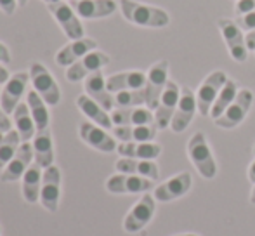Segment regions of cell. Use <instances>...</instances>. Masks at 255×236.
Here are the masks:
<instances>
[{
  "instance_id": "34",
  "label": "cell",
  "mask_w": 255,
  "mask_h": 236,
  "mask_svg": "<svg viewBox=\"0 0 255 236\" xmlns=\"http://www.w3.org/2000/svg\"><path fill=\"white\" fill-rule=\"evenodd\" d=\"M146 106V94L144 89L139 91H122L115 94V106L117 108H137V106Z\"/></svg>"
},
{
  "instance_id": "40",
  "label": "cell",
  "mask_w": 255,
  "mask_h": 236,
  "mask_svg": "<svg viewBox=\"0 0 255 236\" xmlns=\"http://www.w3.org/2000/svg\"><path fill=\"white\" fill-rule=\"evenodd\" d=\"M245 40H247V49H249V51H255V30L247 31Z\"/></svg>"
},
{
  "instance_id": "20",
  "label": "cell",
  "mask_w": 255,
  "mask_h": 236,
  "mask_svg": "<svg viewBox=\"0 0 255 236\" xmlns=\"http://www.w3.org/2000/svg\"><path fill=\"white\" fill-rule=\"evenodd\" d=\"M85 94L91 99H94L98 105H101L106 112H113L115 108V96L108 91L106 78H104L103 71H94L85 78Z\"/></svg>"
},
{
  "instance_id": "5",
  "label": "cell",
  "mask_w": 255,
  "mask_h": 236,
  "mask_svg": "<svg viewBox=\"0 0 255 236\" xmlns=\"http://www.w3.org/2000/svg\"><path fill=\"white\" fill-rule=\"evenodd\" d=\"M168 84V61L161 59L154 63L146 73V85H144V94H146V108L156 110L160 98L163 94L165 87Z\"/></svg>"
},
{
  "instance_id": "21",
  "label": "cell",
  "mask_w": 255,
  "mask_h": 236,
  "mask_svg": "<svg viewBox=\"0 0 255 236\" xmlns=\"http://www.w3.org/2000/svg\"><path fill=\"white\" fill-rule=\"evenodd\" d=\"M70 3L84 19H103L111 16L118 7L115 0H71Z\"/></svg>"
},
{
  "instance_id": "44",
  "label": "cell",
  "mask_w": 255,
  "mask_h": 236,
  "mask_svg": "<svg viewBox=\"0 0 255 236\" xmlns=\"http://www.w3.org/2000/svg\"><path fill=\"white\" fill-rule=\"evenodd\" d=\"M17 3H19L21 7H24V5L28 3V0H17Z\"/></svg>"
},
{
  "instance_id": "41",
  "label": "cell",
  "mask_w": 255,
  "mask_h": 236,
  "mask_svg": "<svg viewBox=\"0 0 255 236\" xmlns=\"http://www.w3.org/2000/svg\"><path fill=\"white\" fill-rule=\"evenodd\" d=\"M9 78H10V73L7 71V68L3 66L2 63H0V85H5Z\"/></svg>"
},
{
  "instance_id": "11",
  "label": "cell",
  "mask_w": 255,
  "mask_h": 236,
  "mask_svg": "<svg viewBox=\"0 0 255 236\" xmlns=\"http://www.w3.org/2000/svg\"><path fill=\"white\" fill-rule=\"evenodd\" d=\"M28 82H30V71H16L14 75H10L7 84L3 85L2 92H0V106L7 115H12L14 110L21 103Z\"/></svg>"
},
{
  "instance_id": "50",
  "label": "cell",
  "mask_w": 255,
  "mask_h": 236,
  "mask_svg": "<svg viewBox=\"0 0 255 236\" xmlns=\"http://www.w3.org/2000/svg\"><path fill=\"white\" fill-rule=\"evenodd\" d=\"M0 92H2V91H0Z\"/></svg>"
},
{
  "instance_id": "37",
  "label": "cell",
  "mask_w": 255,
  "mask_h": 236,
  "mask_svg": "<svg viewBox=\"0 0 255 236\" xmlns=\"http://www.w3.org/2000/svg\"><path fill=\"white\" fill-rule=\"evenodd\" d=\"M17 5H19L17 0H0V10L3 14H7V16H12L16 12Z\"/></svg>"
},
{
  "instance_id": "28",
  "label": "cell",
  "mask_w": 255,
  "mask_h": 236,
  "mask_svg": "<svg viewBox=\"0 0 255 236\" xmlns=\"http://www.w3.org/2000/svg\"><path fill=\"white\" fill-rule=\"evenodd\" d=\"M31 146H33L35 163H38L42 169H47V167L54 165V141L49 128L37 132Z\"/></svg>"
},
{
  "instance_id": "33",
  "label": "cell",
  "mask_w": 255,
  "mask_h": 236,
  "mask_svg": "<svg viewBox=\"0 0 255 236\" xmlns=\"http://www.w3.org/2000/svg\"><path fill=\"white\" fill-rule=\"evenodd\" d=\"M21 137L19 132L16 128L9 130L5 135H3V141L0 142V169H5V165L14 158V155L17 153L21 146Z\"/></svg>"
},
{
  "instance_id": "35",
  "label": "cell",
  "mask_w": 255,
  "mask_h": 236,
  "mask_svg": "<svg viewBox=\"0 0 255 236\" xmlns=\"http://www.w3.org/2000/svg\"><path fill=\"white\" fill-rule=\"evenodd\" d=\"M235 21L238 23V26L242 28V30H245V31L255 30V9L252 10V12L243 14V16H236Z\"/></svg>"
},
{
  "instance_id": "31",
  "label": "cell",
  "mask_w": 255,
  "mask_h": 236,
  "mask_svg": "<svg viewBox=\"0 0 255 236\" xmlns=\"http://www.w3.org/2000/svg\"><path fill=\"white\" fill-rule=\"evenodd\" d=\"M26 105L31 112L35 125H37V132L47 130L49 125H51V115H49L47 103L38 96L37 91H30L26 96Z\"/></svg>"
},
{
  "instance_id": "2",
  "label": "cell",
  "mask_w": 255,
  "mask_h": 236,
  "mask_svg": "<svg viewBox=\"0 0 255 236\" xmlns=\"http://www.w3.org/2000/svg\"><path fill=\"white\" fill-rule=\"evenodd\" d=\"M188 156L203 179H214L217 176V163L203 132H196L191 135L188 142Z\"/></svg>"
},
{
  "instance_id": "43",
  "label": "cell",
  "mask_w": 255,
  "mask_h": 236,
  "mask_svg": "<svg viewBox=\"0 0 255 236\" xmlns=\"http://www.w3.org/2000/svg\"><path fill=\"white\" fill-rule=\"evenodd\" d=\"M250 202L255 203V186H254V189H252V195H250Z\"/></svg>"
},
{
  "instance_id": "22",
  "label": "cell",
  "mask_w": 255,
  "mask_h": 236,
  "mask_svg": "<svg viewBox=\"0 0 255 236\" xmlns=\"http://www.w3.org/2000/svg\"><path fill=\"white\" fill-rule=\"evenodd\" d=\"M115 139L122 142H153L156 137L158 127L154 123L149 125H115Z\"/></svg>"
},
{
  "instance_id": "38",
  "label": "cell",
  "mask_w": 255,
  "mask_h": 236,
  "mask_svg": "<svg viewBox=\"0 0 255 236\" xmlns=\"http://www.w3.org/2000/svg\"><path fill=\"white\" fill-rule=\"evenodd\" d=\"M9 130H12V128H10V118L5 112H3L2 106H0V132L7 134Z\"/></svg>"
},
{
  "instance_id": "12",
  "label": "cell",
  "mask_w": 255,
  "mask_h": 236,
  "mask_svg": "<svg viewBox=\"0 0 255 236\" xmlns=\"http://www.w3.org/2000/svg\"><path fill=\"white\" fill-rule=\"evenodd\" d=\"M106 189L113 195H135V193H148L154 189V181L148 177L132 176V174H115L106 181Z\"/></svg>"
},
{
  "instance_id": "30",
  "label": "cell",
  "mask_w": 255,
  "mask_h": 236,
  "mask_svg": "<svg viewBox=\"0 0 255 236\" xmlns=\"http://www.w3.org/2000/svg\"><path fill=\"white\" fill-rule=\"evenodd\" d=\"M12 120L14 125H16V130L19 132L21 141L30 142L35 137V134H37V125H35L33 117H31V112L26 103H19L17 105V108L12 113Z\"/></svg>"
},
{
  "instance_id": "39",
  "label": "cell",
  "mask_w": 255,
  "mask_h": 236,
  "mask_svg": "<svg viewBox=\"0 0 255 236\" xmlns=\"http://www.w3.org/2000/svg\"><path fill=\"white\" fill-rule=\"evenodd\" d=\"M0 63L2 64L10 63V52H9V49H7V45L2 44V42H0Z\"/></svg>"
},
{
  "instance_id": "4",
  "label": "cell",
  "mask_w": 255,
  "mask_h": 236,
  "mask_svg": "<svg viewBox=\"0 0 255 236\" xmlns=\"http://www.w3.org/2000/svg\"><path fill=\"white\" fill-rule=\"evenodd\" d=\"M217 26L221 30V35L226 42V47H228L231 58L236 63H245L249 58V49H247V40L243 30L238 26L235 19H229V17H222L217 21Z\"/></svg>"
},
{
  "instance_id": "27",
  "label": "cell",
  "mask_w": 255,
  "mask_h": 236,
  "mask_svg": "<svg viewBox=\"0 0 255 236\" xmlns=\"http://www.w3.org/2000/svg\"><path fill=\"white\" fill-rule=\"evenodd\" d=\"M117 151L124 158L156 160L161 155V146L158 142H120Z\"/></svg>"
},
{
  "instance_id": "26",
  "label": "cell",
  "mask_w": 255,
  "mask_h": 236,
  "mask_svg": "<svg viewBox=\"0 0 255 236\" xmlns=\"http://www.w3.org/2000/svg\"><path fill=\"white\" fill-rule=\"evenodd\" d=\"M77 106H78V110H80V112L92 121V123L99 125V127L106 128V130H110V128L115 127L110 113H108L101 105H98L94 99L89 98L87 94L78 96V98H77Z\"/></svg>"
},
{
  "instance_id": "7",
  "label": "cell",
  "mask_w": 255,
  "mask_h": 236,
  "mask_svg": "<svg viewBox=\"0 0 255 236\" xmlns=\"http://www.w3.org/2000/svg\"><path fill=\"white\" fill-rule=\"evenodd\" d=\"M252 105H254V92L249 91V89H240L238 96H236L235 101L229 105V108L219 118H215V125L221 128L238 127L247 118V115H249Z\"/></svg>"
},
{
  "instance_id": "42",
  "label": "cell",
  "mask_w": 255,
  "mask_h": 236,
  "mask_svg": "<svg viewBox=\"0 0 255 236\" xmlns=\"http://www.w3.org/2000/svg\"><path fill=\"white\" fill-rule=\"evenodd\" d=\"M249 181L252 182V184H255V160L249 167Z\"/></svg>"
},
{
  "instance_id": "9",
  "label": "cell",
  "mask_w": 255,
  "mask_h": 236,
  "mask_svg": "<svg viewBox=\"0 0 255 236\" xmlns=\"http://www.w3.org/2000/svg\"><path fill=\"white\" fill-rule=\"evenodd\" d=\"M154 212H156V200L153 195L144 193L142 198L132 207L130 212L125 216L124 221V230L127 233H139L141 230H144L149 223H151Z\"/></svg>"
},
{
  "instance_id": "16",
  "label": "cell",
  "mask_w": 255,
  "mask_h": 236,
  "mask_svg": "<svg viewBox=\"0 0 255 236\" xmlns=\"http://www.w3.org/2000/svg\"><path fill=\"white\" fill-rule=\"evenodd\" d=\"M198 110L196 106V94L189 87L181 89V99H179L177 110L174 113V118L170 121V128L175 134H181L189 127V123L195 118V113Z\"/></svg>"
},
{
  "instance_id": "3",
  "label": "cell",
  "mask_w": 255,
  "mask_h": 236,
  "mask_svg": "<svg viewBox=\"0 0 255 236\" xmlns=\"http://www.w3.org/2000/svg\"><path fill=\"white\" fill-rule=\"evenodd\" d=\"M30 82L33 85V91L38 92L42 99L49 106H56L61 101V91L56 78L42 63H33L30 66Z\"/></svg>"
},
{
  "instance_id": "10",
  "label": "cell",
  "mask_w": 255,
  "mask_h": 236,
  "mask_svg": "<svg viewBox=\"0 0 255 236\" xmlns=\"http://www.w3.org/2000/svg\"><path fill=\"white\" fill-rule=\"evenodd\" d=\"M110 56L103 51H91L89 54H85L82 59H78L75 64H71L66 70V80L71 84H77L80 80H85L89 75H92L94 71L103 70L104 66L110 64Z\"/></svg>"
},
{
  "instance_id": "6",
  "label": "cell",
  "mask_w": 255,
  "mask_h": 236,
  "mask_svg": "<svg viewBox=\"0 0 255 236\" xmlns=\"http://www.w3.org/2000/svg\"><path fill=\"white\" fill-rule=\"evenodd\" d=\"M47 10L54 16V19L57 21V24L61 26V30L64 31L70 40H78L84 38V24L80 21V16L75 12V9L71 7V3H66L63 0L59 2L49 3Z\"/></svg>"
},
{
  "instance_id": "46",
  "label": "cell",
  "mask_w": 255,
  "mask_h": 236,
  "mask_svg": "<svg viewBox=\"0 0 255 236\" xmlns=\"http://www.w3.org/2000/svg\"><path fill=\"white\" fill-rule=\"evenodd\" d=\"M177 236H198V235H193V233H186V235H177Z\"/></svg>"
},
{
  "instance_id": "48",
  "label": "cell",
  "mask_w": 255,
  "mask_h": 236,
  "mask_svg": "<svg viewBox=\"0 0 255 236\" xmlns=\"http://www.w3.org/2000/svg\"><path fill=\"white\" fill-rule=\"evenodd\" d=\"M254 153H255V148H254Z\"/></svg>"
},
{
  "instance_id": "14",
  "label": "cell",
  "mask_w": 255,
  "mask_h": 236,
  "mask_svg": "<svg viewBox=\"0 0 255 236\" xmlns=\"http://www.w3.org/2000/svg\"><path fill=\"white\" fill-rule=\"evenodd\" d=\"M61 196V170L59 167L51 165L44 169L40 188V203L47 212H57Z\"/></svg>"
},
{
  "instance_id": "1",
  "label": "cell",
  "mask_w": 255,
  "mask_h": 236,
  "mask_svg": "<svg viewBox=\"0 0 255 236\" xmlns=\"http://www.w3.org/2000/svg\"><path fill=\"white\" fill-rule=\"evenodd\" d=\"M120 9L128 23L142 28H165L170 24V14L161 7L148 5L135 0H120Z\"/></svg>"
},
{
  "instance_id": "18",
  "label": "cell",
  "mask_w": 255,
  "mask_h": 236,
  "mask_svg": "<svg viewBox=\"0 0 255 236\" xmlns=\"http://www.w3.org/2000/svg\"><path fill=\"white\" fill-rule=\"evenodd\" d=\"M193 184V177L189 172H181L177 176L170 177L168 181H165L163 184L156 186L154 188V200L156 202H174V200L184 196L186 193L191 189Z\"/></svg>"
},
{
  "instance_id": "36",
  "label": "cell",
  "mask_w": 255,
  "mask_h": 236,
  "mask_svg": "<svg viewBox=\"0 0 255 236\" xmlns=\"http://www.w3.org/2000/svg\"><path fill=\"white\" fill-rule=\"evenodd\" d=\"M254 9H255V0H236L235 3L236 16H243L247 12H252Z\"/></svg>"
},
{
  "instance_id": "17",
  "label": "cell",
  "mask_w": 255,
  "mask_h": 236,
  "mask_svg": "<svg viewBox=\"0 0 255 236\" xmlns=\"http://www.w3.org/2000/svg\"><path fill=\"white\" fill-rule=\"evenodd\" d=\"M35 160L33 156V146L31 142H21L19 149L14 155V158L5 165V169L0 174V181L2 182H14L19 181L24 176V172L28 170V167L31 165V162Z\"/></svg>"
},
{
  "instance_id": "23",
  "label": "cell",
  "mask_w": 255,
  "mask_h": 236,
  "mask_svg": "<svg viewBox=\"0 0 255 236\" xmlns=\"http://www.w3.org/2000/svg\"><path fill=\"white\" fill-rule=\"evenodd\" d=\"M106 85L111 94H117L122 91H139V89H144L146 85V73L139 70L115 73L106 78Z\"/></svg>"
},
{
  "instance_id": "25",
  "label": "cell",
  "mask_w": 255,
  "mask_h": 236,
  "mask_svg": "<svg viewBox=\"0 0 255 236\" xmlns=\"http://www.w3.org/2000/svg\"><path fill=\"white\" fill-rule=\"evenodd\" d=\"M115 169L120 174H132V176H141L148 177L151 181H156L160 176L158 165L154 163V160H135V158H124L122 156L117 163Z\"/></svg>"
},
{
  "instance_id": "15",
  "label": "cell",
  "mask_w": 255,
  "mask_h": 236,
  "mask_svg": "<svg viewBox=\"0 0 255 236\" xmlns=\"http://www.w3.org/2000/svg\"><path fill=\"white\" fill-rule=\"evenodd\" d=\"M78 134H80V139L85 144L101 153L117 151L118 148L115 135H110L106 128L99 127V125L92 123V121H82L80 127H78Z\"/></svg>"
},
{
  "instance_id": "45",
  "label": "cell",
  "mask_w": 255,
  "mask_h": 236,
  "mask_svg": "<svg viewBox=\"0 0 255 236\" xmlns=\"http://www.w3.org/2000/svg\"><path fill=\"white\" fill-rule=\"evenodd\" d=\"M44 2H45V3H47V5H49V3H54V2H59V0H44Z\"/></svg>"
},
{
  "instance_id": "19",
  "label": "cell",
  "mask_w": 255,
  "mask_h": 236,
  "mask_svg": "<svg viewBox=\"0 0 255 236\" xmlns=\"http://www.w3.org/2000/svg\"><path fill=\"white\" fill-rule=\"evenodd\" d=\"M96 49H98V42L94 38L84 37L78 40H71L63 49H59V52L56 54V63L63 68H70L71 64H75L78 59H82L85 54L96 51Z\"/></svg>"
},
{
  "instance_id": "24",
  "label": "cell",
  "mask_w": 255,
  "mask_h": 236,
  "mask_svg": "<svg viewBox=\"0 0 255 236\" xmlns=\"http://www.w3.org/2000/svg\"><path fill=\"white\" fill-rule=\"evenodd\" d=\"M113 125H149L154 123V113L149 108H115L111 112Z\"/></svg>"
},
{
  "instance_id": "49",
  "label": "cell",
  "mask_w": 255,
  "mask_h": 236,
  "mask_svg": "<svg viewBox=\"0 0 255 236\" xmlns=\"http://www.w3.org/2000/svg\"><path fill=\"white\" fill-rule=\"evenodd\" d=\"M70 2H71V0H70Z\"/></svg>"
},
{
  "instance_id": "13",
  "label": "cell",
  "mask_w": 255,
  "mask_h": 236,
  "mask_svg": "<svg viewBox=\"0 0 255 236\" xmlns=\"http://www.w3.org/2000/svg\"><path fill=\"white\" fill-rule=\"evenodd\" d=\"M179 99H181V87L175 82L168 80L167 87H165L163 94L160 98V103H158V108L154 110V125L158 127V130L170 127Z\"/></svg>"
},
{
  "instance_id": "29",
  "label": "cell",
  "mask_w": 255,
  "mask_h": 236,
  "mask_svg": "<svg viewBox=\"0 0 255 236\" xmlns=\"http://www.w3.org/2000/svg\"><path fill=\"white\" fill-rule=\"evenodd\" d=\"M42 177H44V169L38 163H31L24 176L21 177V191L28 203H37L40 200Z\"/></svg>"
},
{
  "instance_id": "8",
  "label": "cell",
  "mask_w": 255,
  "mask_h": 236,
  "mask_svg": "<svg viewBox=\"0 0 255 236\" xmlns=\"http://www.w3.org/2000/svg\"><path fill=\"white\" fill-rule=\"evenodd\" d=\"M228 80L229 78L226 77L224 71H212L202 82V85L198 87V92H196V106H198L200 115L202 117L210 115L212 106H214L219 92L222 91V87H224Z\"/></svg>"
},
{
  "instance_id": "32",
  "label": "cell",
  "mask_w": 255,
  "mask_h": 236,
  "mask_svg": "<svg viewBox=\"0 0 255 236\" xmlns=\"http://www.w3.org/2000/svg\"><path fill=\"white\" fill-rule=\"evenodd\" d=\"M238 92H240V87H238V84H236L235 80H228V82H226V85L222 87V91L219 92L217 99H215L214 106H212L210 117L214 118V120L221 117L222 113H224L226 110L229 108V105H231V103L236 99Z\"/></svg>"
},
{
  "instance_id": "47",
  "label": "cell",
  "mask_w": 255,
  "mask_h": 236,
  "mask_svg": "<svg viewBox=\"0 0 255 236\" xmlns=\"http://www.w3.org/2000/svg\"><path fill=\"white\" fill-rule=\"evenodd\" d=\"M3 135H5V134H3V132H0V142L3 141Z\"/></svg>"
}]
</instances>
